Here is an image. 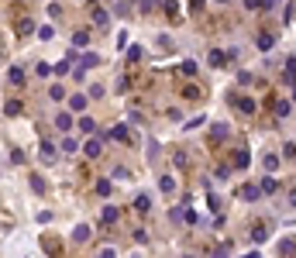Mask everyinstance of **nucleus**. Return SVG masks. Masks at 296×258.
I'll return each instance as SVG.
<instances>
[{
	"label": "nucleus",
	"mask_w": 296,
	"mask_h": 258,
	"mask_svg": "<svg viewBox=\"0 0 296 258\" xmlns=\"http://www.w3.org/2000/svg\"><path fill=\"white\" fill-rule=\"evenodd\" d=\"M55 128L59 131H73V117H69V114H59V117H55Z\"/></svg>",
	"instance_id": "obj_20"
},
{
	"label": "nucleus",
	"mask_w": 296,
	"mask_h": 258,
	"mask_svg": "<svg viewBox=\"0 0 296 258\" xmlns=\"http://www.w3.org/2000/svg\"><path fill=\"white\" fill-rule=\"evenodd\" d=\"M52 72H55V69H52V65H45V62H38V76H52Z\"/></svg>",
	"instance_id": "obj_40"
},
{
	"label": "nucleus",
	"mask_w": 296,
	"mask_h": 258,
	"mask_svg": "<svg viewBox=\"0 0 296 258\" xmlns=\"http://www.w3.org/2000/svg\"><path fill=\"white\" fill-rule=\"evenodd\" d=\"M190 10H203V0H190Z\"/></svg>",
	"instance_id": "obj_44"
},
{
	"label": "nucleus",
	"mask_w": 296,
	"mask_h": 258,
	"mask_svg": "<svg viewBox=\"0 0 296 258\" xmlns=\"http://www.w3.org/2000/svg\"><path fill=\"white\" fill-rule=\"evenodd\" d=\"M238 196H241L245 203H255V200L262 196V186H255V183H245V186L238 190Z\"/></svg>",
	"instance_id": "obj_2"
},
{
	"label": "nucleus",
	"mask_w": 296,
	"mask_h": 258,
	"mask_svg": "<svg viewBox=\"0 0 296 258\" xmlns=\"http://www.w3.org/2000/svg\"><path fill=\"white\" fill-rule=\"evenodd\" d=\"M214 176H217V179H227V176H231V169H227V165H217V172H214Z\"/></svg>",
	"instance_id": "obj_41"
},
{
	"label": "nucleus",
	"mask_w": 296,
	"mask_h": 258,
	"mask_svg": "<svg viewBox=\"0 0 296 258\" xmlns=\"http://www.w3.org/2000/svg\"><path fill=\"white\" fill-rule=\"evenodd\" d=\"M3 114H7V117H17V114H21V100H7V103H3Z\"/></svg>",
	"instance_id": "obj_16"
},
{
	"label": "nucleus",
	"mask_w": 296,
	"mask_h": 258,
	"mask_svg": "<svg viewBox=\"0 0 296 258\" xmlns=\"http://www.w3.org/2000/svg\"><path fill=\"white\" fill-rule=\"evenodd\" d=\"M279 169V158L276 155H265V172H276Z\"/></svg>",
	"instance_id": "obj_31"
},
{
	"label": "nucleus",
	"mask_w": 296,
	"mask_h": 258,
	"mask_svg": "<svg viewBox=\"0 0 296 258\" xmlns=\"http://www.w3.org/2000/svg\"><path fill=\"white\" fill-rule=\"evenodd\" d=\"M276 190H279V183H276L272 176H265V179H262V193H276Z\"/></svg>",
	"instance_id": "obj_25"
},
{
	"label": "nucleus",
	"mask_w": 296,
	"mask_h": 258,
	"mask_svg": "<svg viewBox=\"0 0 296 258\" xmlns=\"http://www.w3.org/2000/svg\"><path fill=\"white\" fill-rule=\"evenodd\" d=\"M79 131H83V134H93V131H97L93 117H79Z\"/></svg>",
	"instance_id": "obj_24"
},
{
	"label": "nucleus",
	"mask_w": 296,
	"mask_h": 258,
	"mask_svg": "<svg viewBox=\"0 0 296 258\" xmlns=\"http://www.w3.org/2000/svg\"><path fill=\"white\" fill-rule=\"evenodd\" d=\"M279 252H283V255H293V252H296V241H290V238H286V241H279Z\"/></svg>",
	"instance_id": "obj_27"
},
{
	"label": "nucleus",
	"mask_w": 296,
	"mask_h": 258,
	"mask_svg": "<svg viewBox=\"0 0 296 258\" xmlns=\"http://www.w3.org/2000/svg\"><path fill=\"white\" fill-rule=\"evenodd\" d=\"M49 97H52V100H62V97H66V90H62V86H52V90H49Z\"/></svg>",
	"instance_id": "obj_36"
},
{
	"label": "nucleus",
	"mask_w": 296,
	"mask_h": 258,
	"mask_svg": "<svg viewBox=\"0 0 296 258\" xmlns=\"http://www.w3.org/2000/svg\"><path fill=\"white\" fill-rule=\"evenodd\" d=\"M128 90H131V79L121 76V79H117V93H128Z\"/></svg>",
	"instance_id": "obj_34"
},
{
	"label": "nucleus",
	"mask_w": 296,
	"mask_h": 258,
	"mask_svg": "<svg viewBox=\"0 0 296 258\" xmlns=\"http://www.w3.org/2000/svg\"><path fill=\"white\" fill-rule=\"evenodd\" d=\"M138 3H142V10H151V7H155L158 0H138Z\"/></svg>",
	"instance_id": "obj_43"
},
{
	"label": "nucleus",
	"mask_w": 296,
	"mask_h": 258,
	"mask_svg": "<svg viewBox=\"0 0 296 258\" xmlns=\"http://www.w3.org/2000/svg\"><path fill=\"white\" fill-rule=\"evenodd\" d=\"M76 148H79V141H76L73 134H69V131H66V138H62V152H66V155H73Z\"/></svg>",
	"instance_id": "obj_12"
},
{
	"label": "nucleus",
	"mask_w": 296,
	"mask_h": 258,
	"mask_svg": "<svg viewBox=\"0 0 296 258\" xmlns=\"http://www.w3.org/2000/svg\"><path fill=\"white\" fill-rule=\"evenodd\" d=\"M79 65H83V69H93V65H100V55H97V52H86V55L79 59Z\"/></svg>",
	"instance_id": "obj_14"
},
{
	"label": "nucleus",
	"mask_w": 296,
	"mask_h": 258,
	"mask_svg": "<svg viewBox=\"0 0 296 258\" xmlns=\"http://www.w3.org/2000/svg\"><path fill=\"white\" fill-rule=\"evenodd\" d=\"M269 234H272V231H269L265 224H258V227L251 231V241H255V245H262V241H269Z\"/></svg>",
	"instance_id": "obj_9"
},
{
	"label": "nucleus",
	"mask_w": 296,
	"mask_h": 258,
	"mask_svg": "<svg viewBox=\"0 0 296 258\" xmlns=\"http://www.w3.org/2000/svg\"><path fill=\"white\" fill-rule=\"evenodd\" d=\"M227 134H231V128H227V124H214V128H210V145H221Z\"/></svg>",
	"instance_id": "obj_3"
},
{
	"label": "nucleus",
	"mask_w": 296,
	"mask_h": 258,
	"mask_svg": "<svg viewBox=\"0 0 296 258\" xmlns=\"http://www.w3.org/2000/svg\"><path fill=\"white\" fill-rule=\"evenodd\" d=\"M255 45H258V49H262V52H269V49H272V45H276V35H269V31H262V35H258V38H255Z\"/></svg>",
	"instance_id": "obj_7"
},
{
	"label": "nucleus",
	"mask_w": 296,
	"mask_h": 258,
	"mask_svg": "<svg viewBox=\"0 0 296 258\" xmlns=\"http://www.w3.org/2000/svg\"><path fill=\"white\" fill-rule=\"evenodd\" d=\"M165 14L176 21V17H179V3H176V0H165Z\"/></svg>",
	"instance_id": "obj_26"
},
{
	"label": "nucleus",
	"mask_w": 296,
	"mask_h": 258,
	"mask_svg": "<svg viewBox=\"0 0 296 258\" xmlns=\"http://www.w3.org/2000/svg\"><path fill=\"white\" fill-rule=\"evenodd\" d=\"M83 152H86V158H97V155L103 152V138H100V134H90V138L83 141Z\"/></svg>",
	"instance_id": "obj_1"
},
{
	"label": "nucleus",
	"mask_w": 296,
	"mask_h": 258,
	"mask_svg": "<svg viewBox=\"0 0 296 258\" xmlns=\"http://www.w3.org/2000/svg\"><path fill=\"white\" fill-rule=\"evenodd\" d=\"M179 69H183V72H186V76H197V62H193V59H186V62L179 65Z\"/></svg>",
	"instance_id": "obj_33"
},
{
	"label": "nucleus",
	"mask_w": 296,
	"mask_h": 258,
	"mask_svg": "<svg viewBox=\"0 0 296 258\" xmlns=\"http://www.w3.org/2000/svg\"><path fill=\"white\" fill-rule=\"evenodd\" d=\"M10 162H14V165H21V162H24V152H21V148H14V152H10Z\"/></svg>",
	"instance_id": "obj_37"
},
{
	"label": "nucleus",
	"mask_w": 296,
	"mask_h": 258,
	"mask_svg": "<svg viewBox=\"0 0 296 258\" xmlns=\"http://www.w3.org/2000/svg\"><path fill=\"white\" fill-rule=\"evenodd\" d=\"M38 38H42V42H49V38H55V31H52L49 24H42V28H38Z\"/></svg>",
	"instance_id": "obj_29"
},
{
	"label": "nucleus",
	"mask_w": 296,
	"mask_h": 258,
	"mask_svg": "<svg viewBox=\"0 0 296 258\" xmlns=\"http://www.w3.org/2000/svg\"><path fill=\"white\" fill-rule=\"evenodd\" d=\"M290 203H293V206H296V190H293V193H290Z\"/></svg>",
	"instance_id": "obj_45"
},
{
	"label": "nucleus",
	"mask_w": 296,
	"mask_h": 258,
	"mask_svg": "<svg viewBox=\"0 0 296 258\" xmlns=\"http://www.w3.org/2000/svg\"><path fill=\"white\" fill-rule=\"evenodd\" d=\"M107 21H110V14H107V10H100V7H97V10H93V24H97V28H103V24H107Z\"/></svg>",
	"instance_id": "obj_22"
},
{
	"label": "nucleus",
	"mask_w": 296,
	"mask_h": 258,
	"mask_svg": "<svg viewBox=\"0 0 296 258\" xmlns=\"http://www.w3.org/2000/svg\"><path fill=\"white\" fill-rule=\"evenodd\" d=\"M17 31H21V35H31V31H35V24L24 17V21H17Z\"/></svg>",
	"instance_id": "obj_28"
},
{
	"label": "nucleus",
	"mask_w": 296,
	"mask_h": 258,
	"mask_svg": "<svg viewBox=\"0 0 296 258\" xmlns=\"http://www.w3.org/2000/svg\"><path fill=\"white\" fill-rule=\"evenodd\" d=\"M73 45H76V49H86V45H90V31H76Z\"/></svg>",
	"instance_id": "obj_19"
},
{
	"label": "nucleus",
	"mask_w": 296,
	"mask_h": 258,
	"mask_svg": "<svg viewBox=\"0 0 296 258\" xmlns=\"http://www.w3.org/2000/svg\"><path fill=\"white\" fill-rule=\"evenodd\" d=\"M207 206H210V210H221V196L210 193V196H207Z\"/></svg>",
	"instance_id": "obj_38"
},
{
	"label": "nucleus",
	"mask_w": 296,
	"mask_h": 258,
	"mask_svg": "<svg viewBox=\"0 0 296 258\" xmlns=\"http://www.w3.org/2000/svg\"><path fill=\"white\" fill-rule=\"evenodd\" d=\"M293 100H296V86H293Z\"/></svg>",
	"instance_id": "obj_46"
},
{
	"label": "nucleus",
	"mask_w": 296,
	"mask_h": 258,
	"mask_svg": "<svg viewBox=\"0 0 296 258\" xmlns=\"http://www.w3.org/2000/svg\"><path fill=\"white\" fill-rule=\"evenodd\" d=\"M38 152H42V158H45V162H52V158H55V148H52V141H42V145H38Z\"/></svg>",
	"instance_id": "obj_17"
},
{
	"label": "nucleus",
	"mask_w": 296,
	"mask_h": 258,
	"mask_svg": "<svg viewBox=\"0 0 296 258\" xmlns=\"http://www.w3.org/2000/svg\"><path fill=\"white\" fill-rule=\"evenodd\" d=\"M234 165H238V169H248V165H251V155H248V148H245V145L234 152Z\"/></svg>",
	"instance_id": "obj_5"
},
{
	"label": "nucleus",
	"mask_w": 296,
	"mask_h": 258,
	"mask_svg": "<svg viewBox=\"0 0 296 258\" xmlns=\"http://www.w3.org/2000/svg\"><path fill=\"white\" fill-rule=\"evenodd\" d=\"M286 79H296V59H286Z\"/></svg>",
	"instance_id": "obj_35"
},
{
	"label": "nucleus",
	"mask_w": 296,
	"mask_h": 258,
	"mask_svg": "<svg viewBox=\"0 0 296 258\" xmlns=\"http://www.w3.org/2000/svg\"><path fill=\"white\" fill-rule=\"evenodd\" d=\"M290 110H293V107H290V100H276V107H272V114H276L279 121H283V117H290Z\"/></svg>",
	"instance_id": "obj_8"
},
{
	"label": "nucleus",
	"mask_w": 296,
	"mask_h": 258,
	"mask_svg": "<svg viewBox=\"0 0 296 258\" xmlns=\"http://www.w3.org/2000/svg\"><path fill=\"white\" fill-rule=\"evenodd\" d=\"M227 59H231V55H227V52H221V49H214V52L207 55V62H210V65H224Z\"/></svg>",
	"instance_id": "obj_11"
},
{
	"label": "nucleus",
	"mask_w": 296,
	"mask_h": 258,
	"mask_svg": "<svg viewBox=\"0 0 296 258\" xmlns=\"http://www.w3.org/2000/svg\"><path fill=\"white\" fill-rule=\"evenodd\" d=\"M217 3H227V0H217Z\"/></svg>",
	"instance_id": "obj_47"
},
{
	"label": "nucleus",
	"mask_w": 296,
	"mask_h": 258,
	"mask_svg": "<svg viewBox=\"0 0 296 258\" xmlns=\"http://www.w3.org/2000/svg\"><path fill=\"white\" fill-rule=\"evenodd\" d=\"M135 206H138V213H148V210H151V200L142 193V196H135Z\"/></svg>",
	"instance_id": "obj_21"
},
{
	"label": "nucleus",
	"mask_w": 296,
	"mask_h": 258,
	"mask_svg": "<svg viewBox=\"0 0 296 258\" xmlns=\"http://www.w3.org/2000/svg\"><path fill=\"white\" fill-rule=\"evenodd\" d=\"M73 241L76 245H86V241H90V227H86V224H79V227L73 231Z\"/></svg>",
	"instance_id": "obj_10"
},
{
	"label": "nucleus",
	"mask_w": 296,
	"mask_h": 258,
	"mask_svg": "<svg viewBox=\"0 0 296 258\" xmlns=\"http://www.w3.org/2000/svg\"><path fill=\"white\" fill-rule=\"evenodd\" d=\"M245 7H248V10H258V7H262V0H245Z\"/></svg>",
	"instance_id": "obj_42"
},
{
	"label": "nucleus",
	"mask_w": 296,
	"mask_h": 258,
	"mask_svg": "<svg viewBox=\"0 0 296 258\" xmlns=\"http://www.w3.org/2000/svg\"><path fill=\"white\" fill-rule=\"evenodd\" d=\"M97 193H100V196H110V179H100V183H97Z\"/></svg>",
	"instance_id": "obj_32"
},
{
	"label": "nucleus",
	"mask_w": 296,
	"mask_h": 258,
	"mask_svg": "<svg viewBox=\"0 0 296 258\" xmlns=\"http://www.w3.org/2000/svg\"><path fill=\"white\" fill-rule=\"evenodd\" d=\"M110 138H114V141H128V138H131V131L124 128V124H117V128H110Z\"/></svg>",
	"instance_id": "obj_13"
},
{
	"label": "nucleus",
	"mask_w": 296,
	"mask_h": 258,
	"mask_svg": "<svg viewBox=\"0 0 296 258\" xmlns=\"http://www.w3.org/2000/svg\"><path fill=\"white\" fill-rule=\"evenodd\" d=\"M117 220V206H103V213H100V224H114Z\"/></svg>",
	"instance_id": "obj_18"
},
{
	"label": "nucleus",
	"mask_w": 296,
	"mask_h": 258,
	"mask_svg": "<svg viewBox=\"0 0 296 258\" xmlns=\"http://www.w3.org/2000/svg\"><path fill=\"white\" fill-rule=\"evenodd\" d=\"M231 103H234L241 114H255V100H248V97H234Z\"/></svg>",
	"instance_id": "obj_4"
},
{
	"label": "nucleus",
	"mask_w": 296,
	"mask_h": 258,
	"mask_svg": "<svg viewBox=\"0 0 296 258\" xmlns=\"http://www.w3.org/2000/svg\"><path fill=\"white\" fill-rule=\"evenodd\" d=\"M142 55H145V52H142V49H138V45H131V49H128V62H138V59H142Z\"/></svg>",
	"instance_id": "obj_30"
},
{
	"label": "nucleus",
	"mask_w": 296,
	"mask_h": 258,
	"mask_svg": "<svg viewBox=\"0 0 296 258\" xmlns=\"http://www.w3.org/2000/svg\"><path fill=\"white\" fill-rule=\"evenodd\" d=\"M158 190H162V193H172V190H176V179H172V176H162V179H158Z\"/></svg>",
	"instance_id": "obj_23"
},
{
	"label": "nucleus",
	"mask_w": 296,
	"mask_h": 258,
	"mask_svg": "<svg viewBox=\"0 0 296 258\" xmlns=\"http://www.w3.org/2000/svg\"><path fill=\"white\" fill-rule=\"evenodd\" d=\"M148 158H158V141H148Z\"/></svg>",
	"instance_id": "obj_39"
},
{
	"label": "nucleus",
	"mask_w": 296,
	"mask_h": 258,
	"mask_svg": "<svg viewBox=\"0 0 296 258\" xmlns=\"http://www.w3.org/2000/svg\"><path fill=\"white\" fill-rule=\"evenodd\" d=\"M7 79H10L14 86H21V83H24V72H21L17 65H10V69H7Z\"/></svg>",
	"instance_id": "obj_15"
},
{
	"label": "nucleus",
	"mask_w": 296,
	"mask_h": 258,
	"mask_svg": "<svg viewBox=\"0 0 296 258\" xmlns=\"http://www.w3.org/2000/svg\"><path fill=\"white\" fill-rule=\"evenodd\" d=\"M86 100H90V93H73V97H69V110L79 114V110L86 107Z\"/></svg>",
	"instance_id": "obj_6"
}]
</instances>
